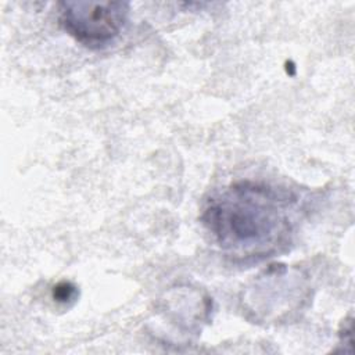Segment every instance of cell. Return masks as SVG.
<instances>
[{"label":"cell","mask_w":355,"mask_h":355,"mask_svg":"<svg viewBox=\"0 0 355 355\" xmlns=\"http://www.w3.org/2000/svg\"><path fill=\"white\" fill-rule=\"evenodd\" d=\"M294 200L270 186L239 182L212 197L202 220L215 241L236 257L275 252L290 233Z\"/></svg>","instance_id":"6da1fadb"},{"label":"cell","mask_w":355,"mask_h":355,"mask_svg":"<svg viewBox=\"0 0 355 355\" xmlns=\"http://www.w3.org/2000/svg\"><path fill=\"white\" fill-rule=\"evenodd\" d=\"M129 3L71 0L60 3V22L76 42L90 49L111 43L126 24Z\"/></svg>","instance_id":"7a4b0ae2"},{"label":"cell","mask_w":355,"mask_h":355,"mask_svg":"<svg viewBox=\"0 0 355 355\" xmlns=\"http://www.w3.org/2000/svg\"><path fill=\"white\" fill-rule=\"evenodd\" d=\"M53 297L58 302H69L76 297V287L69 282H61L54 287Z\"/></svg>","instance_id":"3957f363"}]
</instances>
